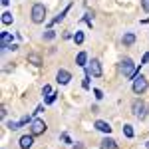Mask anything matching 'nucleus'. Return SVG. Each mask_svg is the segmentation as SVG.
<instances>
[{"label":"nucleus","instance_id":"10","mask_svg":"<svg viewBox=\"0 0 149 149\" xmlns=\"http://www.w3.org/2000/svg\"><path fill=\"white\" fill-rule=\"evenodd\" d=\"M100 149H117V143H115V139L111 137H103L100 141Z\"/></svg>","mask_w":149,"mask_h":149},{"label":"nucleus","instance_id":"21","mask_svg":"<svg viewBox=\"0 0 149 149\" xmlns=\"http://www.w3.org/2000/svg\"><path fill=\"white\" fill-rule=\"evenodd\" d=\"M81 86H84L86 90L90 88V74H88V72H86V76H84V81H81Z\"/></svg>","mask_w":149,"mask_h":149},{"label":"nucleus","instance_id":"29","mask_svg":"<svg viewBox=\"0 0 149 149\" xmlns=\"http://www.w3.org/2000/svg\"><path fill=\"white\" fill-rule=\"evenodd\" d=\"M147 149H149V141H147Z\"/></svg>","mask_w":149,"mask_h":149},{"label":"nucleus","instance_id":"26","mask_svg":"<svg viewBox=\"0 0 149 149\" xmlns=\"http://www.w3.org/2000/svg\"><path fill=\"white\" fill-rule=\"evenodd\" d=\"M62 139H64L66 143H72V141H70V137H68V135H66V133H62Z\"/></svg>","mask_w":149,"mask_h":149},{"label":"nucleus","instance_id":"25","mask_svg":"<svg viewBox=\"0 0 149 149\" xmlns=\"http://www.w3.org/2000/svg\"><path fill=\"white\" fill-rule=\"evenodd\" d=\"M93 95H95V100H102V97H103L102 90H93Z\"/></svg>","mask_w":149,"mask_h":149},{"label":"nucleus","instance_id":"27","mask_svg":"<svg viewBox=\"0 0 149 149\" xmlns=\"http://www.w3.org/2000/svg\"><path fill=\"white\" fill-rule=\"evenodd\" d=\"M74 149H86V147H84L81 143H76V145H74Z\"/></svg>","mask_w":149,"mask_h":149},{"label":"nucleus","instance_id":"11","mask_svg":"<svg viewBox=\"0 0 149 149\" xmlns=\"http://www.w3.org/2000/svg\"><path fill=\"white\" fill-rule=\"evenodd\" d=\"M121 44H123L125 48L133 46V44H135V34H133V32H125L123 38H121Z\"/></svg>","mask_w":149,"mask_h":149},{"label":"nucleus","instance_id":"19","mask_svg":"<svg viewBox=\"0 0 149 149\" xmlns=\"http://www.w3.org/2000/svg\"><path fill=\"white\" fill-rule=\"evenodd\" d=\"M74 42H76V44H81V42H84V32H76V34H74Z\"/></svg>","mask_w":149,"mask_h":149},{"label":"nucleus","instance_id":"6","mask_svg":"<svg viewBox=\"0 0 149 149\" xmlns=\"http://www.w3.org/2000/svg\"><path fill=\"white\" fill-rule=\"evenodd\" d=\"M46 129H48V125H46L44 119H38V117L32 119V123H30V133H32V135H42Z\"/></svg>","mask_w":149,"mask_h":149},{"label":"nucleus","instance_id":"5","mask_svg":"<svg viewBox=\"0 0 149 149\" xmlns=\"http://www.w3.org/2000/svg\"><path fill=\"white\" fill-rule=\"evenodd\" d=\"M90 76H93V78H102L103 70H102V62L97 60V58H92V62L88 64V70H86Z\"/></svg>","mask_w":149,"mask_h":149},{"label":"nucleus","instance_id":"18","mask_svg":"<svg viewBox=\"0 0 149 149\" xmlns=\"http://www.w3.org/2000/svg\"><path fill=\"white\" fill-rule=\"evenodd\" d=\"M123 135H125L127 139H131V137H133V127L129 125V123H127V125H123Z\"/></svg>","mask_w":149,"mask_h":149},{"label":"nucleus","instance_id":"22","mask_svg":"<svg viewBox=\"0 0 149 149\" xmlns=\"http://www.w3.org/2000/svg\"><path fill=\"white\" fill-rule=\"evenodd\" d=\"M147 62H149V52H145L143 58H141V62H139V66H143V64H147Z\"/></svg>","mask_w":149,"mask_h":149},{"label":"nucleus","instance_id":"20","mask_svg":"<svg viewBox=\"0 0 149 149\" xmlns=\"http://www.w3.org/2000/svg\"><path fill=\"white\" fill-rule=\"evenodd\" d=\"M56 97H58V93H56V92H52V93H50V95L46 97V103H48V105H50V103H54V102H56Z\"/></svg>","mask_w":149,"mask_h":149},{"label":"nucleus","instance_id":"8","mask_svg":"<svg viewBox=\"0 0 149 149\" xmlns=\"http://www.w3.org/2000/svg\"><path fill=\"white\" fill-rule=\"evenodd\" d=\"M34 137H36V135H32V133H26V135H22V137L18 139L20 149H30L32 145H34Z\"/></svg>","mask_w":149,"mask_h":149},{"label":"nucleus","instance_id":"2","mask_svg":"<svg viewBox=\"0 0 149 149\" xmlns=\"http://www.w3.org/2000/svg\"><path fill=\"white\" fill-rule=\"evenodd\" d=\"M131 113L135 115L139 121H143V119L149 115V105L143 102V100H135V102L131 103Z\"/></svg>","mask_w":149,"mask_h":149},{"label":"nucleus","instance_id":"7","mask_svg":"<svg viewBox=\"0 0 149 149\" xmlns=\"http://www.w3.org/2000/svg\"><path fill=\"white\" fill-rule=\"evenodd\" d=\"M70 80H72V74H70L68 70H58L56 81L60 84V86H66V84H70Z\"/></svg>","mask_w":149,"mask_h":149},{"label":"nucleus","instance_id":"28","mask_svg":"<svg viewBox=\"0 0 149 149\" xmlns=\"http://www.w3.org/2000/svg\"><path fill=\"white\" fill-rule=\"evenodd\" d=\"M10 4V0H2V6H8Z\"/></svg>","mask_w":149,"mask_h":149},{"label":"nucleus","instance_id":"3","mask_svg":"<svg viewBox=\"0 0 149 149\" xmlns=\"http://www.w3.org/2000/svg\"><path fill=\"white\" fill-rule=\"evenodd\" d=\"M149 88V81L147 78L143 76V74H137L135 78H133V84H131V90H133V93H137V95H141V93H145Z\"/></svg>","mask_w":149,"mask_h":149},{"label":"nucleus","instance_id":"13","mask_svg":"<svg viewBox=\"0 0 149 149\" xmlns=\"http://www.w3.org/2000/svg\"><path fill=\"white\" fill-rule=\"evenodd\" d=\"M54 38H56V32H54V30H52V28H48L46 32H44V34H42V40H44V42H52V40H54Z\"/></svg>","mask_w":149,"mask_h":149},{"label":"nucleus","instance_id":"16","mask_svg":"<svg viewBox=\"0 0 149 149\" xmlns=\"http://www.w3.org/2000/svg\"><path fill=\"white\" fill-rule=\"evenodd\" d=\"M6 127H8V129H10V131H16V129H20V127H22V123H20V121H8V123H6Z\"/></svg>","mask_w":149,"mask_h":149},{"label":"nucleus","instance_id":"24","mask_svg":"<svg viewBox=\"0 0 149 149\" xmlns=\"http://www.w3.org/2000/svg\"><path fill=\"white\" fill-rule=\"evenodd\" d=\"M42 93H44V95H50V93H52V88H50V86H44V88H42Z\"/></svg>","mask_w":149,"mask_h":149},{"label":"nucleus","instance_id":"9","mask_svg":"<svg viewBox=\"0 0 149 149\" xmlns=\"http://www.w3.org/2000/svg\"><path fill=\"white\" fill-rule=\"evenodd\" d=\"M93 127H95L97 131H102V133H111V125H109L107 121H102V119H97V121L93 123Z\"/></svg>","mask_w":149,"mask_h":149},{"label":"nucleus","instance_id":"17","mask_svg":"<svg viewBox=\"0 0 149 149\" xmlns=\"http://www.w3.org/2000/svg\"><path fill=\"white\" fill-rule=\"evenodd\" d=\"M12 20H14V18H12V14H10V12H4V14H2V24H4V26L12 24Z\"/></svg>","mask_w":149,"mask_h":149},{"label":"nucleus","instance_id":"1","mask_svg":"<svg viewBox=\"0 0 149 149\" xmlns=\"http://www.w3.org/2000/svg\"><path fill=\"white\" fill-rule=\"evenodd\" d=\"M139 68H141V66H139ZM139 68H137V64H133V60H131L129 56L121 58V62H119V70H121V74H123L125 78H129V80H133V78L139 74Z\"/></svg>","mask_w":149,"mask_h":149},{"label":"nucleus","instance_id":"14","mask_svg":"<svg viewBox=\"0 0 149 149\" xmlns=\"http://www.w3.org/2000/svg\"><path fill=\"white\" fill-rule=\"evenodd\" d=\"M28 62L34 64V66H42V58L38 56V54H28Z\"/></svg>","mask_w":149,"mask_h":149},{"label":"nucleus","instance_id":"4","mask_svg":"<svg viewBox=\"0 0 149 149\" xmlns=\"http://www.w3.org/2000/svg\"><path fill=\"white\" fill-rule=\"evenodd\" d=\"M30 18H32V22H34V24H42L44 20H46V6H44L42 2H36L34 6H32Z\"/></svg>","mask_w":149,"mask_h":149},{"label":"nucleus","instance_id":"12","mask_svg":"<svg viewBox=\"0 0 149 149\" xmlns=\"http://www.w3.org/2000/svg\"><path fill=\"white\" fill-rule=\"evenodd\" d=\"M70 8H72V6H66V8H64V10L60 12V14H58L56 18H54V20H52V22H50V26H54V24L62 22V20H64V18H66V14H68V12H70Z\"/></svg>","mask_w":149,"mask_h":149},{"label":"nucleus","instance_id":"23","mask_svg":"<svg viewBox=\"0 0 149 149\" xmlns=\"http://www.w3.org/2000/svg\"><path fill=\"white\" fill-rule=\"evenodd\" d=\"M141 8L145 12H149V0H141Z\"/></svg>","mask_w":149,"mask_h":149},{"label":"nucleus","instance_id":"15","mask_svg":"<svg viewBox=\"0 0 149 149\" xmlns=\"http://www.w3.org/2000/svg\"><path fill=\"white\" fill-rule=\"evenodd\" d=\"M86 62H88V54H86V52H80V54L76 56V64H78V66H86Z\"/></svg>","mask_w":149,"mask_h":149}]
</instances>
